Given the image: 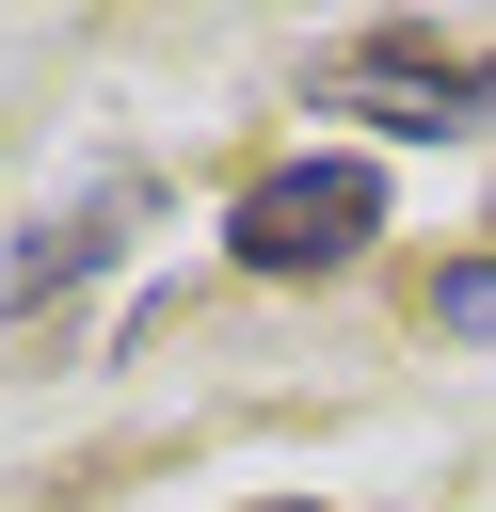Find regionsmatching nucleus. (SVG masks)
<instances>
[{"label": "nucleus", "mask_w": 496, "mask_h": 512, "mask_svg": "<svg viewBox=\"0 0 496 512\" xmlns=\"http://www.w3.org/2000/svg\"><path fill=\"white\" fill-rule=\"evenodd\" d=\"M320 96H336V112H384V128H416V144H464V128L496 112V64H464V48H416V32H368V48H336V64H320Z\"/></svg>", "instance_id": "f03ea898"}, {"label": "nucleus", "mask_w": 496, "mask_h": 512, "mask_svg": "<svg viewBox=\"0 0 496 512\" xmlns=\"http://www.w3.org/2000/svg\"><path fill=\"white\" fill-rule=\"evenodd\" d=\"M432 320H448V336H496V256H464V272H432Z\"/></svg>", "instance_id": "7ed1b4c3"}, {"label": "nucleus", "mask_w": 496, "mask_h": 512, "mask_svg": "<svg viewBox=\"0 0 496 512\" xmlns=\"http://www.w3.org/2000/svg\"><path fill=\"white\" fill-rule=\"evenodd\" d=\"M384 240V176L368 160H272L240 208H224V256L240 272H336Z\"/></svg>", "instance_id": "f257e3e1"}, {"label": "nucleus", "mask_w": 496, "mask_h": 512, "mask_svg": "<svg viewBox=\"0 0 496 512\" xmlns=\"http://www.w3.org/2000/svg\"><path fill=\"white\" fill-rule=\"evenodd\" d=\"M256 512H304V496H256Z\"/></svg>", "instance_id": "20e7f679"}]
</instances>
